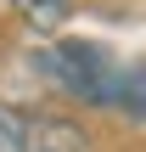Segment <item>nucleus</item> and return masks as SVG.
I'll use <instances>...</instances> for the list:
<instances>
[{
    "instance_id": "obj_1",
    "label": "nucleus",
    "mask_w": 146,
    "mask_h": 152,
    "mask_svg": "<svg viewBox=\"0 0 146 152\" xmlns=\"http://www.w3.org/2000/svg\"><path fill=\"white\" fill-rule=\"evenodd\" d=\"M34 68H39L51 85H62L68 96L90 102V107H107V102H113L118 62H113L101 45H90V39H62V45H45V51H34Z\"/></svg>"
},
{
    "instance_id": "obj_2",
    "label": "nucleus",
    "mask_w": 146,
    "mask_h": 152,
    "mask_svg": "<svg viewBox=\"0 0 146 152\" xmlns=\"http://www.w3.org/2000/svg\"><path fill=\"white\" fill-rule=\"evenodd\" d=\"M28 152H90V141L68 118H28Z\"/></svg>"
},
{
    "instance_id": "obj_3",
    "label": "nucleus",
    "mask_w": 146,
    "mask_h": 152,
    "mask_svg": "<svg viewBox=\"0 0 146 152\" xmlns=\"http://www.w3.org/2000/svg\"><path fill=\"white\" fill-rule=\"evenodd\" d=\"M113 113H129L146 118V62H118V79H113Z\"/></svg>"
},
{
    "instance_id": "obj_4",
    "label": "nucleus",
    "mask_w": 146,
    "mask_h": 152,
    "mask_svg": "<svg viewBox=\"0 0 146 152\" xmlns=\"http://www.w3.org/2000/svg\"><path fill=\"white\" fill-rule=\"evenodd\" d=\"M17 6V17L28 23V28H39V34H51V28H62L68 17H73V0H11Z\"/></svg>"
},
{
    "instance_id": "obj_5",
    "label": "nucleus",
    "mask_w": 146,
    "mask_h": 152,
    "mask_svg": "<svg viewBox=\"0 0 146 152\" xmlns=\"http://www.w3.org/2000/svg\"><path fill=\"white\" fill-rule=\"evenodd\" d=\"M0 152H28V113L0 107Z\"/></svg>"
}]
</instances>
